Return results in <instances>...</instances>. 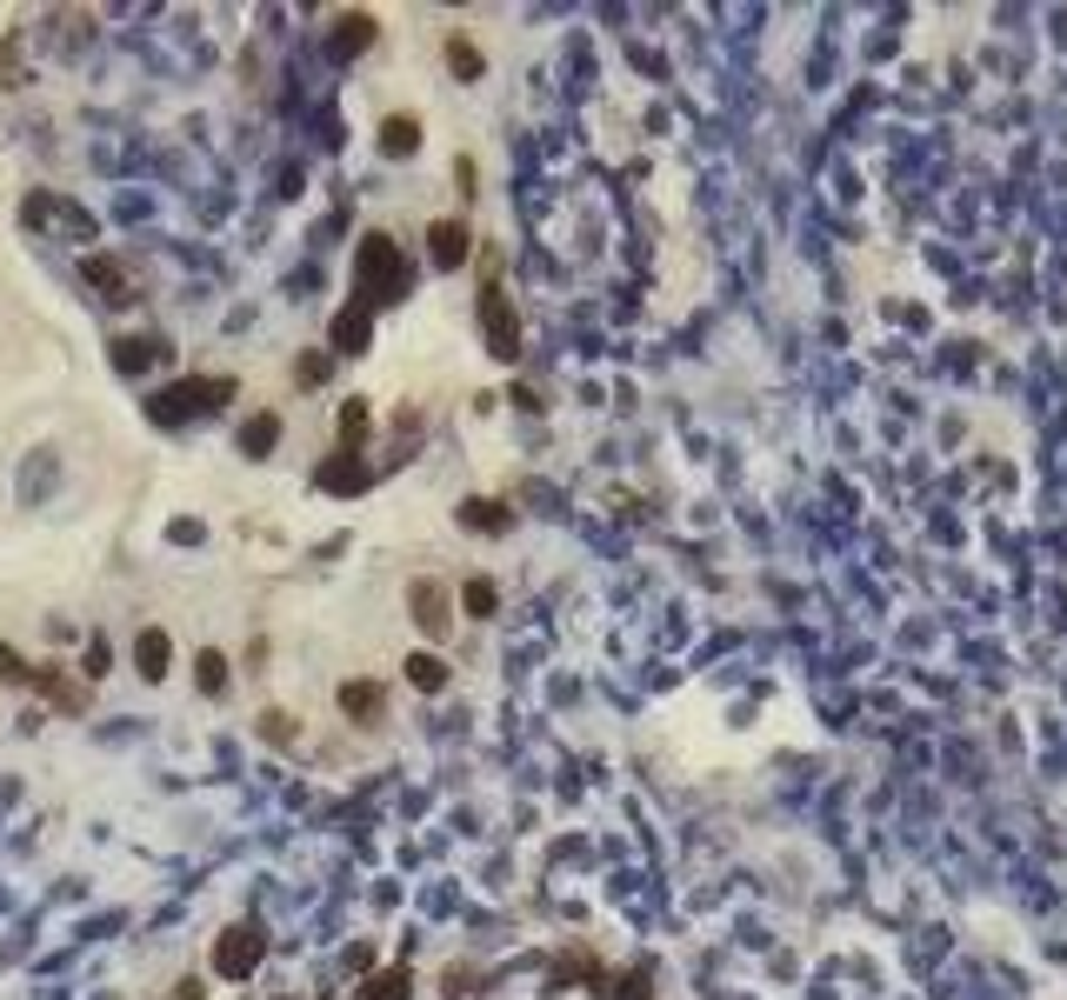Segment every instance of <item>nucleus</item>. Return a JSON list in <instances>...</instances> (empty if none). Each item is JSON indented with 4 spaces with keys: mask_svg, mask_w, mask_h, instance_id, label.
I'll return each mask as SVG.
<instances>
[{
    "mask_svg": "<svg viewBox=\"0 0 1067 1000\" xmlns=\"http://www.w3.org/2000/svg\"><path fill=\"white\" fill-rule=\"evenodd\" d=\"M481 334H487L494 360H521V320H514V307H507V294L494 280L481 287Z\"/></svg>",
    "mask_w": 1067,
    "mask_h": 1000,
    "instance_id": "nucleus-3",
    "label": "nucleus"
},
{
    "mask_svg": "<svg viewBox=\"0 0 1067 1000\" xmlns=\"http://www.w3.org/2000/svg\"><path fill=\"white\" fill-rule=\"evenodd\" d=\"M340 714L360 721V727H374V721L387 714V687H381V681H347V687H340Z\"/></svg>",
    "mask_w": 1067,
    "mask_h": 1000,
    "instance_id": "nucleus-7",
    "label": "nucleus"
},
{
    "mask_svg": "<svg viewBox=\"0 0 1067 1000\" xmlns=\"http://www.w3.org/2000/svg\"><path fill=\"white\" fill-rule=\"evenodd\" d=\"M427 254H434V267H441V274H454V267L474 254V240H467V227H461V220H434V227H427Z\"/></svg>",
    "mask_w": 1067,
    "mask_h": 1000,
    "instance_id": "nucleus-5",
    "label": "nucleus"
},
{
    "mask_svg": "<svg viewBox=\"0 0 1067 1000\" xmlns=\"http://www.w3.org/2000/svg\"><path fill=\"white\" fill-rule=\"evenodd\" d=\"M374 481V467L360 461V454H334V461H320V474H314V487H327V494H360Z\"/></svg>",
    "mask_w": 1067,
    "mask_h": 1000,
    "instance_id": "nucleus-6",
    "label": "nucleus"
},
{
    "mask_svg": "<svg viewBox=\"0 0 1067 1000\" xmlns=\"http://www.w3.org/2000/svg\"><path fill=\"white\" fill-rule=\"evenodd\" d=\"M27 687H40V694H47L53 707H67V714H80V707H87V687H67V674H60V667H33V681H27Z\"/></svg>",
    "mask_w": 1067,
    "mask_h": 1000,
    "instance_id": "nucleus-14",
    "label": "nucleus"
},
{
    "mask_svg": "<svg viewBox=\"0 0 1067 1000\" xmlns=\"http://www.w3.org/2000/svg\"><path fill=\"white\" fill-rule=\"evenodd\" d=\"M194 681H200V694H220V687H227V654L207 647V654L194 661Z\"/></svg>",
    "mask_w": 1067,
    "mask_h": 1000,
    "instance_id": "nucleus-22",
    "label": "nucleus"
},
{
    "mask_svg": "<svg viewBox=\"0 0 1067 1000\" xmlns=\"http://www.w3.org/2000/svg\"><path fill=\"white\" fill-rule=\"evenodd\" d=\"M327 47H334L340 60H347V53H367V47H374V13H360V7H354V13H340V20H334V33H327Z\"/></svg>",
    "mask_w": 1067,
    "mask_h": 1000,
    "instance_id": "nucleus-9",
    "label": "nucleus"
},
{
    "mask_svg": "<svg viewBox=\"0 0 1067 1000\" xmlns=\"http://www.w3.org/2000/svg\"><path fill=\"white\" fill-rule=\"evenodd\" d=\"M354 1000H414V974L407 968H374Z\"/></svg>",
    "mask_w": 1067,
    "mask_h": 1000,
    "instance_id": "nucleus-13",
    "label": "nucleus"
},
{
    "mask_svg": "<svg viewBox=\"0 0 1067 1000\" xmlns=\"http://www.w3.org/2000/svg\"><path fill=\"white\" fill-rule=\"evenodd\" d=\"M260 734H267V741H294V721H287V714H260Z\"/></svg>",
    "mask_w": 1067,
    "mask_h": 1000,
    "instance_id": "nucleus-28",
    "label": "nucleus"
},
{
    "mask_svg": "<svg viewBox=\"0 0 1067 1000\" xmlns=\"http://www.w3.org/2000/svg\"><path fill=\"white\" fill-rule=\"evenodd\" d=\"M260 954H267V934H260L254 921H234V928L214 941V974H227V981H247V974L260 968Z\"/></svg>",
    "mask_w": 1067,
    "mask_h": 1000,
    "instance_id": "nucleus-2",
    "label": "nucleus"
},
{
    "mask_svg": "<svg viewBox=\"0 0 1067 1000\" xmlns=\"http://www.w3.org/2000/svg\"><path fill=\"white\" fill-rule=\"evenodd\" d=\"M447 67H454V73H461V80H481V53H474V47H467V40H461V33H454V40H447Z\"/></svg>",
    "mask_w": 1067,
    "mask_h": 1000,
    "instance_id": "nucleus-23",
    "label": "nucleus"
},
{
    "mask_svg": "<svg viewBox=\"0 0 1067 1000\" xmlns=\"http://www.w3.org/2000/svg\"><path fill=\"white\" fill-rule=\"evenodd\" d=\"M274 440H280V414H254L247 427H240V454H274Z\"/></svg>",
    "mask_w": 1067,
    "mask_h": 1000,
    "instance_id": "nucleus-16",
    "label": "nucleus"
},
{
    "mask_svg": "<svg viewBox=\"0 0 1067 1000\" xmlns=\"http://www.w3.org/2000/svg\"><path fill=\"white\" fill-rule=\"evenodd\" d=\"M194 407H207V400H200V380H180V387H160V394L147 400V414H154V420H187Z\"/></svg>",
    "mask_w": 1067,
    "mask_h": 1000,
    "instance_id": "nucleus-11",
    "label": "nucleus"
},
{
    "mask_svg": "<svg viewBox=\"0 0 1067 1000\" xmlns=\"http://www.w3.org/2000/svg\"><path fill=\"white\" fill-rule=\"evenodd\" d=\"M80 274H87L107 300H134V294H127V267H120L113 254H87V260H80Z\"/></svg>",
    "mask_w": 1067,
    "mask_h": 1000,
    "instance_id": "nucleus-12",
    "label": "nucleus"
},
{
    "mask_svg": "<svg viewBox=\"0 0 1067 1000\" xmlns=\"http://www.w3.org/2000/svg\"><path fill=\"white\" fill-rule=\"evenodd\" d=\"M294 380H300V387H320V380H327V354H300Z\"/></svg>",
    "mask_w": 1067,
    "mask_h": 1000,
    "instance_id": "nucleus-25",
    "label": "nucleus"
},
{
    "mask_svg": "<svg viewBox=\"0 0 1067 1000\" xmlns=\"http://www.w3.org/2000/svg\"><path fill=\"white\" fill-rule=\"evenodd\" d=\"M407 294V260L387 234H367L360 254H354V300L360 307H381V300H401Z\"/></svg>",
    "mask_w": 1067,
    "mask_h": 1000,
    "instance_id": "nucleus-1",
    "label": "nucleus"
},
{
    "mask_svg": "<svg viewBox=\"0 0 1067 1000\" xmlns=\"http://www.w3.org/2000/svg\"><path fill=\"white\" fill-rule=\"evenodd\" d=\"M107 667H113V647H107V641H93V647H87V674H93V681H100V674H107Z\"/></svg>",
    "mask_w": 1067,
    "mask_h": 1000,
    "instance_id": "nucleus-27",
    "label": "nucleus"
},
{
    "mask_svg": "<svg viewBox=\"0 0 1067 1000\" xmlns=\"http://www.w3.org/2000/svg\"><path fill=\"white\" fill-rule=\"evenodd\" d=\"M461 527H474V534H501V527H507V507H501V501H467V507H461Z\"/></svg>",
    "mask_w": 1067,
    "mask_h": 1000,
    "instance_id": "nucleus-18",
    "label": "nucleus"
},
{
    "mask_svg": "<svg viewBox=\"0 0 1067 1000\" xmlns=\"http://www.w3.org/2000/svg\"><path fill=\"white\" fill-rule=\"evenodd\" d=\"M367 334H374V307L347 300V307L334 314V347H340V354H360V347H367Z\"/></svg>",
    "mask_w": 1067,
    "mask_h": 1000,
    "instance_id": "nucleus-10",
    "label": "nucleus"
},
{
    "mask_svg": "<svg viewBox=\"0 0 1067 1000\" xmlns=\"http://www.w3.org/2000/svg\"><path fill=\"white\" fill-rule=\"evenodd\" d=\"M360 440H367V400H347L340 407V454H360Z\"/></svg>",
    "mask_w": 1067,
    "mask_h": 1000,
    "instance_id": "nucleus-20",
    "label": "nucleus"
},
{
    "mask_svg": "<svg viewBox=\"0 0 1067 1000\" xmlns=\"http://www.w3.org/2000/svg\"><path fill=\"white\" fill-rule=\"evenodd\" d=\"M0 681H13V687H27V681H33V667H27L7 641H0Z\"/></svg>",
    "mask_w": 1067,
    "mask_h": 1000,
    "instance_id": "nucleus-24",
    "label": "nucleus"
},
{
    "mask_svg": "<svg viewBox=\"0 0 1067 1000\" xmlns=\"http://www.w3.org/2000/svg\"><path fill=\"white\" fill-rule=\"evenodd\" d=\"M421 147V120L414 113H387L381 120V154H414Z\"/></svg>",
    "mask_w": 1067,
    "mask_h": 1000,
    "instance_id": "nucleus-15",
    "label": "nucleus"
},
{
    "mask_svg": "<svg viewBox=\"0 0 1067 1000\" xmlns=\"http://www.w3.org/2000/svg\"><path fill=\"white\" fill-rule=\"evenodd\" d=\"M167 661H174V641H167L160 627H140V634H134V667H140V681H167Z\"/></svg>",
    "mask_w": 1067,
    "mask_h": 1000,
    "instance_id": "nucleus-8",
    "label": "nucleus"
},
{
    "mask_svg": "<svg viewBox=\"0 0 1067 1000\" xmlns=\"http://www.w3.org/2000/svg\"><path fill=\"white\" fill-rule=\"evenodd\" d=\"M461 607H467V614H474V621H487V614H494V607H501V594H494V581H487V574H474V581H467V587H461Z\"/></svg>",
    "mask_w": 1067,
    "mask_h": 1000,
    "instance_id": "nucleus-21",
    "label": "nucleus"
},
{
    "mask_svg": "<svg viewBox=\"0 0 1067 1000\" xmlns=\"http://www.w3.org/2000/svg\"><path fill=\"white\" fill-rule=\"evenodd\" d=\"M607 994H614V1000H648V968H634V974H628V981H614Z\"/></svg>",
    "mask_w": 1067,
    "mask_h": 1000,
    "instance_id": "nucleus-26",
    "label": "nucleus"
},
{
    "mask_svg": "<svg viewBox=\"0 0 1067 1000\" xmlns=\"http://www.w3.org/2000/svg\"><path fill=\"white\" fill-rule=\"evenodd\" d=\"M407 614L421 621V634L441 641V634L454 627V594H447L441 581H414V587H407Z\"/></svg>",
    "mask_w": 1067,
    "mask_h": 1000,
    "instance_id": "nucleus-4",
    "label": "nucleus"
},
{
    "mask_svg": "<svg viewBox=\"0 0 1067 1000\" xmlns=\"http://www.w3.org/2000/svg\"><path fill=\"white\" fill-rule=\"evenodd\" d=\"M407 681H414L421 694H441V687H447V661H441V654H414V661H407Z\"/></svg>",
    "mask_w": 1067,
    "mask_h": 1000,
    "instance_id": "nucleus-19",
    "label": "nucleus"
},
{
    "mask_svg": "<svg viewBox=\"0 0 1067 1000\" xmlns=\"http://www.w3.org/2000/svg\"><path fill=\"white\" fill-rule=\"evenodd\" d=\"M160 354H167L160 340H113V367H120V374H140V367L160 360Z\"/></svg>",
    "mask_w": 1067,
    "mask_h": 1000,
    "instance_id": "nucleus-17",
    "label": "nucleus"
}]
</instances>
